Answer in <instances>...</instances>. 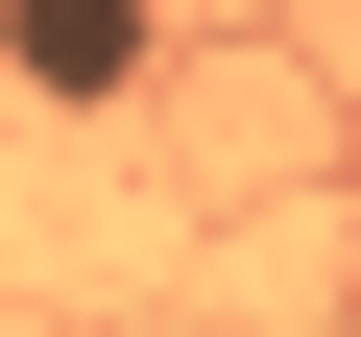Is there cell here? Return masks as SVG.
Returning a JSON list of instances; mask_svg holds the SVG:
<instances>
[{
    "label": "cell",
    "instance_id": "1",
    "mask_svg": "<svg viewBox=\"0 0 361 337\" xmlns=\"http://www.w3.org/2000/svg\"><path fill=\"white\" fill-rule=\"evenodd\" d=\"M145 49H169V0H0V73L25 97H145Z\"/></svg>",
    "mask_w": 361,
    "mask_h": 337
},
{
    "label": "cell",
    "instance_id": "2",
    "mask_svg": "<svg viewBox=\"0 0 361 337\" xmlns=\"http://www.w3.org/2000/svg\"><path fill=\"white\" fill-rule=\"evenodd\" d=\"M265 25H289V0H265Z\"/></svg>",
    "mask_w": 361,
    "mask_h": 337
}]
</instances>
